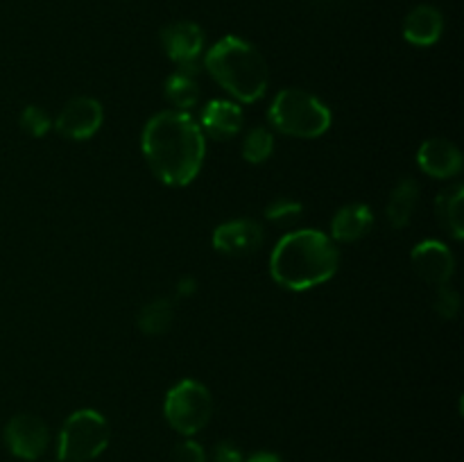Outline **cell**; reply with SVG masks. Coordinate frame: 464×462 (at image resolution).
<instances>
[{
    "label": "cell",
    "instance_id": "1",
    "mask_svg": "<svg viewBox=\"0 0 464 462\" xmlns=\"http://www.w3.org/2000/svg\"><path fill=\"white\" fill-rule=\"evenodd\" d=\"M143 157L159 181L181 188L195 181L207 154V136L188 111L166 109L145 122Z\"/></svg>",
    "mask_w": 464,
    "mask_h": 462
},
{
    "label": "cell",
    "instance_id": "2",
    "mask_svg": "<svg viewBox=\"0 0 464 462\" xmlns=\"http://www.w3.org/2000/svg\"><path fill=\"white\" fill-rule=\"evenodd\" d=\"M340 267V252L331 236L317 229H297L275 245L270 274L281 288L304 293L326 284Z\"/></svg>",
    "mask_w": 464,
    "mask_h": 462
},
{
    "label": "cell",
    "instance_id": "3",
    "mask_svg": "<svg viewBox=\"0 0 464 462\" xmlns=\"http://www.w3.org/2000/svg\"><path fill=\"white\" fill-rule=\"evenodd\" d=\"M204 66L236 102L252 104L266 95L270 82L266 57L240 36H222L207 53Z\"/></svg>",
    "mask_w": 464,
    "mask_h": 462
},
{
    "label": "cell",
    "instance_id": "4",
    "mask_svg": "<svg viewBox=\"0 0 464 462\" xmlns=\"http://www.w3.org/2000/svg\"><path fill=\"white\" fill-rule=\"evenodd\" d=\"M267 120L279 134L320 139L331 127V111L317 95L304 89H284L272 100Z\"/></svg>",
    "mask_w": 464,
    "mask_h": 462
},
{
    "label": "cell",
    "instance_id": "5",
    "mask_svg": "<svg viewBox=\"0 0 464 462\" xmlns=\"http://www.w3.org/2000/svg\"><path fill=\"white\" fill-rule=\"evenodd\" d=\"M111 439L109 421L98 410H75L62 426L57 444V457L63 462L95 460Z\"/></svg>",
    "mask_w": 464,
    "mask_h": 462
},
{
    "label": "cell",
    "instance_id": "6",
    "mask_svg": "<svg viewBox=\"0 0 464 462\" xmlns=\"http://www.w3.org/2000/svg\"><path fill=\"white\" fill-rule=\"evenodd\" d=\"M163 415H166L168 424L177 430L179 435L193 438L198 435L204 426L211 421L213 415V399L207 385L199 380L184 379L170 388L163 401Z\"/></svg>",
    "mask_w": 464,
    "mask_h": 462
},
{
    "label": "cell",
    "instance_id": "7",
    "mask_svg": "<svg viewBox=\"0 0 464 462\" xmlns=\"http://www.w3.org/2000/svg\"><path fill=\"white\" fill-rule=\"evenodd\" d=\"M161 43L168 57L179 66L181 72L195 75L198 72V59L204 50V32L193 21L170 23L161 30Z\"/></svg>",
    "mask_w": 464,
    "mask_h": 462
},
{
    "label": "cell",
    "instance_id": "8",
    "mask_svg": "<svg viewBox=\"0 0 464 462\" xmlns=\"http://www.w3.org/2000/svg\"><path fill=\"white\" fill-rule=\"evenodd\" d=\"M50 442V430L45 421L36 415L12 417L5 426V444L21 460H36L45 453Z\"/></svg>",
    "mask_w": 464,
    "mask_h": 462
},
{
    "label": "cell",
    "instance_id": "9",
    "mask_svg": "<svg viewBox=\"0 0 464 462\" xmlns=\"http://www.w3.org/2000/svg\"><path fill=\"white\" fill-rule=\"evenodd\" d=\"M104 122L102 104L89 95H80L66 102V107L59 111L57 120L53 122L54 130L71 140H89L98 134Z\"/></svg>",
    "mask_w": 464,
    "mask_h": 462
},
{
    "label": "cell",
    "instance_id": "10",
    "mask_svg": "<svg viewBox=\"0 0 464 462\" xmlns=\"http://www.w3.org/2000/svg\"><path fill=\"white\" fill-rule=\"evenodd\" d=\"M266 234L263 226L256 220L249 217H238V220L222 222L216 231H213V247L225 256L243 258L252 256L261 249Z\"/></svg>",
    "mask_w": 464,
    "mask_h": 462
},
{
    "label": "cell",
    "instance_id": "11",
    "mask_svg": "<svg viewBox=\"0 0 464 462\" xmlns=\"http://www.w3.org/2000/svg\"><path fill=\"white\" fill-rule=\"evenodd\" d=\"M411 263L421 279L435 285L449 284L456 272V258H453L451 249L440 240H421L420 245H415Z\"/></svg>",
    "mask_w": 464,
    "mask_h": 462
},
{
    "label": "cell",
    "instance_id": "12",
    "mask_svg": "<svg viewBox=\"0 0 464 462\" xmlns=\"http://www.w3.org/2000/svg\"><path fill=\"white\" fill-rule=\"evenodd\" d=\"M421 172L433 179H453L462 170V152L447 139H429L417 149Z\"/></svg>",
    "mask_w": 464,
    "mask_h": 462
},
{
    "label": "cell",
    "instance_id": "13",
    "mask_svg": "<svg viewBox=\"0 0 464 462\" xmlns=\"http://www.w3.org/2000/svg\"><path fill=\"white\" fill-rule=\"evenodd\" d=\"M204 136L213 140H229L243 130V109L234 100H211L204 107L202 120H199Z\"/></svg>",
    "mask_w": 464,
    "mask_h": 462
},
{
    "label": "cell",
    "instance_id": "14",
    "mask_svg": "<svg viewBox=\"0 0 464 462\" xmlns=\"http://www.w3.org/2000/svg\"><path fill=\"white\" fill-rule=\"evenodd\" d=\"M372 225H374V213L367 204H347L338 208L331 220V238L338 243H356L370 234Z\"/></svg>",
    "mask_w": 464,
    "mask_h": 462
},
{
    "label": "cell",
    "instance_id": "15",
    "mask_svg": "<svg viewBox=\"0 0 464 462\" xmlns=\"http://www.w3.org/2000/svg\"><path fill=\"white\" fill-rule=\"evenodd\" d=\"M442 14H440V9L430 7V5H420L403 21V39L412 45H420V48L438 43L440 36H442Z\"/></svg>",
    "mask_w": 464,
    "mask_h": 462
},
{
    "label": "cell",
    "instance_id": "16",
    "mask_svg": "<svg viewBox=\"0 0 464 462\" xmlns=\"http://www.w3.org/2000/svg\"><path fill=\"white\" fill-rule=\"evenodd\" d=\"M417 204H420V184L415 179H411V177H406L390 193L388 208H385V216H388L390 225L394 229H403L412 220V216H415Z\"/></svg>",
    "mask_w": 464,
    "mask_h": 462
},
{
    "label": "cell",
    "instance_id": "17",
    "mask_svg": "<svg viewBox=\"0 0 464 462\" xmlns=\"http://www.w3.org/2000/svg\"><path fill=\"white\" fill-rule=\"evenodd\" d=\"M464 186L453 184L449 188H444L442 193L435 199V213H438V220L442 225V229H447L449 234L456 240L464 238Z\"/></svg>",
    "mask_w": 464,
    "mask_h": 462
},
{
    "label": "cell",
    "instance_id": "18",
    "mask_svg": "<svg viewBox=\"0 0 464 462\" xmlns=\"http://www.w3.org/2000/svg\"><path fill=\"white\" fill-rule=\"evenodd\" d=\"M172 322H175V306L170 299H154V302L145 303L136 317V326L145 335H163L170 329Z\"/></svg>",
    "mask_w": 464,
    "mask_h": 462
},
{
    "label": "cell",
    "instance_id": "19",
    "mask_svg": "<svg viewBox=\"0 0 464 462\" xmlns=\"http://www.w3.org/2000/svg\"><path fill=\"white\" fill-rule=\"evenodd\" d=\"M166 100L177 111H190L199 102V89L195 75L188 72H172L166 80Z\"/></svg>",
    "mask_w": 464,
    "mask_h": 462
},
{
    "label": "cell",
    "instance_id": "20",
    "mask_svg": "<svg viewBox=\"0 0 464 462\" xmlns=\"http://www.w3.org/2000/svg\"><path fill=\"white\" fill-rule=\"evenodd\" d=\"M275 152V134L267 127H252L243 139V157L247 163H266Z\"/></svg>",
    "mask_w": 464,
    "mask_h": 462
},
{
    "label": "cell",
    "instance_id": "21",
    "mask_svg": "<svg viewBox=\"0 0 464 462\" xmlns=\"http://www.w3.org/2000/svg\"><path fill=\"white\" fill-rule=\"evenodd\" d=\"M304 216V204L297 199L279 197L266 207V217L276 226H290Z\"/></svg>",
    "mask_w": 464,
    "mask_h": 462
},
{
    "label": "cell",
    "instance_id": "22",
    "mask_svg": "<svg viewBox=\"0 0 464 462\" xmlns=\"http://www.w3.org/2000/svg\"><path fill=\"white\" fill-rule=\"evenodd\" d=\"M18 125H21V130L25 131L27 136H34V139H41V136L48 134L50 127H53V118H50V113L45 111V109L30 104V107H25L21 111V118H18Z\"/></svg>",
    "mask_w": 464,
    "mask_h": 462
},
{
    "label": "cell",
    "instance_id": "23",
    "mask_svg": "<svg viewBox=\"0 0 464 462\" xmlns=\"http://www.w3.org/2000/svg\"><path fill=\"white\" fill-rule=\"evenodd\" d=\"M433 308L442 320H453V317L460 313V294H458L449 284L440 285L438 294H435Z\"/></svg>",
    "mask_w": 464,
    "mask_h": 462
},
{
    "label": "cell",
    "instance_id": "24",
    "mask_svg": "<svg viewBox=\"0 0 464 462\" xmlns=\"http://www.w3.org/2000/svg\"><path fill=\"white\" fill-rule=\"evenodd\" d=\"M172 460L175 462H207V451L199 442L195 439H184L181 444H177L175 453H172Z\"/></svg>",
    "mask_w": 464,
    "mask_h": 462
},
{
    "label": "cell",
    "instance_id": "25",
    "mask_svg": "<svg viewBox=\"0 0 464 462\" xmlns=\"http://www.w3.org/2000/svg\"><path fill=\"white\" fill-rule=\"evenodd\" d=\"M213 462H243V453L234 442H220L213 448Z\"/></svg>",
    "mask_w": 464,
    "mask_h": 462
},
{
    "label": "cell",
    "instance_id": "26",
    "mask_svg": "<svg viewBox=\"0 0 464 462\" xmlns=\"http://www.w3.org/2000/svg\"><path fill=\"white\" fill-rule=\"evenodd\" d=\"M247 462H284L281 460L276 453H270V451H261V453H254L252 457H249Z\"/></svg>",
    "mask_w": 464,
    "mask_h": 462
},
{
    "label": "cell",
    "instance_id": "27",
    "mask_svg": "<svg viewBox=\"0 0 464 462\" xmlns=\"http://www.w3.org/2000/svg\"><path fill=\"white\" fill-rule=\"evenodd\" d=\"M195 290V279H184L179 285V294H190Z\"/></svg>",
    "mask_w": 464,
    "mask_h": 462
},
{
    "label": "cell",
    "instance_id": "28",
    "mask_svg": "<svg viewBox=\"0 0 464 462\" xmlns=\"http://www.w3.org/2000/svg\"><path fill=\"white\" fill-rule=\"evenodd\" d=\"M50 462H63V460H59V457H57V460H50Z\"/></svg>",
    "mask_w": 464,
    "mask_h": 462
}]
</instances>
